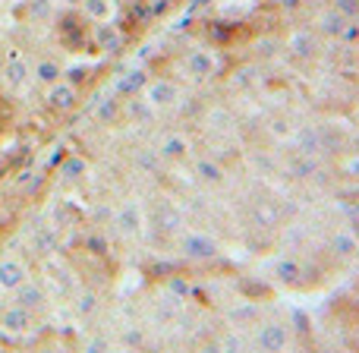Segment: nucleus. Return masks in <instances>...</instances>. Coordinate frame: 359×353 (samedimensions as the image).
Segmentation results:
<instances>
[{
	"instance_id": "4be33fe9",
	"label": "nucleus",
	"mask_w": 359,
	"mask_h": 353,
	"mask_svg": "<svg viewBox=\"0 0 359 353\" xmlns=\"http://www.w3.org/2000/svg\"><path fill=\"white\" fill-rule=\"evenodd\" d=\"M259 319V306H252V303H240V306H233L230 309V322L240 328V325H249V322H255Z\"/></svg>"
},
{
	"instance_id": "423d86ee",
	"label": "nucleus",
	"mask_w": 359,
	"mask_h": 353,
	"mask_svg": "<svg viewBox=\"0 0 359 353\" xmlns=\"http://www.w3.org/2000/svg\"><path fill=\"white\" fill-rule=\"evenodd\" d=\"M114 224H117L120 237H126V240H133V237L142 234V208H139V202L120 205V211H117V218H114Z\"/></svg>"
},
{
	"instance_id": "393cba45",
	"label": "nucleus",
	"mask_w": 359,
	"mask_h": 353,
	"mask_svg": "<svg viewBox=\"0 0 359 353\" xmlns=\"http://www.w3.org/2000/svg\"><path fill=\"white\" fill-rule=\"evenodd\" d=\"M86 171H88V164L82 161V158H67L63 168H60V174H63V180H79Z\"/></svg>"
},
{
	"instance_id": "4468645a",
	"label": "nucleus",
	"mask_w": 359,
	"mask_h": 353,
	"mask_svg": "<svg viewBox=\"0 0 359 353\" xmlns=\"http://www.w3.org/2000/svg\"><path fill=\"white\" fill-rule=\"evenodd\" d=\"M13 303H19V306H25V309L35 312L38 306L44 303V291L35 284V281H22V284L13 291Z\"/></svg>"
},
{
	"instance_id": "9b49d317",
	"label": "nucleus",
	"mask_w": 359,
	"mask_h": 353,
	"mask_svg": "<svg viewBox=\"0 0 359 353\" xmlns=\"http://www.w3.org/2000/svg\"><path fill=\"white\" fill-rule=\"evenodd\" d=\"M287 51H290L297 60H309V57H316L318 51V41H316V32L309 29H297L290 38H287Z\"/></svg>"
},
{
	"instance_id": "a878e982",
	"label": "nucleus",
	"mask_w": 359,
	"mask_h": 353,
	"mask_svg": "<svg viewBox=\"0 0 359 353\" xmlns=\"http://www.w3.org/2000/svg\"><path fill=\"white\" fill-rule=\"evenodd\" d=\"M297 145H299V152H303V155H312V152H316L318 145H322V139H318V133L303 130V133L297 136Z\"/></svg>"
},
{
	"instance_id": "bb28decb",
	"label": "nucleus",
	"mask_w": 359,
	"mask_h": 353,
	"mask_svg": "<svg viewBox=\"0 0 359 353\" xmlns=\"http://www.w3.org/2000/svg\"><path fill=\"white\" fill-rule=\"evenodd\" d=\"M331 246H334L337 255H353L356 253V240L350 234H337L334 240H331Z\"/></svg>"
},
{
	"instance_id": "2eb2a0df",
	"label": "nucleus",
	"mask_w": 359,
	"mask_h": 353,
	"mask_svg": "<svg viewBox=\"0 0 359 353\" xmlns=\"http://www.w3.org/2000/svg\"><path fill=\"white\" fill-rule=\"evenodd\" d=\"M32 79H35L38 86H54V82L63 79V67L57 60H38L35 67H32Z\"/></svg>"
},
{
	"instance_id": "dca6fc26",
	"label": "nucleus",
	"mask_w": 359,
	"mask_h": 353,
	"mask_svg": "<svg viewBox=\"0 0 359 353\" xmlns=\"http://www.w3.org/2000/svg\"><path fill=\"white\" fill-rule=\"evenodd\" d=\"M274 278L278 281H284V284H297L299 281V274H303V265H299L297 259H290V255H284V259H278L274 262Z\"/></svg>"
},
{
	"instance_id": "20e7f679",
	"label": "nucleus",
	"mask_w": 359,
	"mask_h": 353,
	"mask_svg": "<svg viewBox=\"0 0 359 353\" xmlns=\"http://www.w3.org/2000/svg\"><path fill=\"white\" fill-rule=\"evenodd\" d=\"M215 69H217V57L211 54L208 48L189 51V57H186V73H189L196 82L211 79V76H215Z\"/></svg>"
},
{
	"instance_id": "c85d7f7f",
	"label": "nucleus",
	"mask_w": 359,
	"mask_h": 353,
	"mask_svg": "<svg viewBox=\"0 0 359 353\" xmlns=\"http://www.w3.org/2000/svg\"><path fill=\"white\" fill-rule=\"evenodd\" d=\"M50 13H54V4H50V0H32V16L48 19Z\"/></svg>"
},
{
	"instance_id": "cd10ccee",
	"label": "nucleus",
	"mask_w": 359,
	"mask_h": 353,
	"mask_svg": "<svg viewBox=\"0 0 359 353\" xmlns=\"http://www.w3.org/2000/svg\"><path fill=\"white\" fill-rule=\"evenodd\" d=\"M95 114H98V120H114L117 117V101L114 98H98L95 101Z\"/></svg>"
},
{
	"instance_id": "a211bd4d",
	"label": "nucleus",
	"mask_w": 359,
	"mask_h": 353,
	"mask_svg": "<svg viewBox=\"0 0 359 353\" xmlns=\"http://www.w3.org/2000/svg\"><path fill=\"white\" fill-rule=\"evenodd\" d=\"M318 29L325 32V35H347V16H344L341 10H328L322 13V19H318Z\"/></svg>"
},
{
	"instance_id": "6e6552de",
	"label": "nucleus",
	"mask_w": 359,
	"mask_h": 353,
	"mask_svg": "<svg viewBox=\"0 0 359 353\" xmlns=\"http://www.w3.org/2000/svg\"><path fill=\"white\" fill-rule=\"evenodd\" d=\"M0 328L10 331V335H25V331L32 328V309H25V306H19V303L6 306V309L0 312Z\"/></svg>"
},
{
	"instance_id": "9d476101",
	"label": "nucleus",
	"mask_w": 359,
	"mask_h": 353,
	"mask_svg": "<svg viewBox=\"0 0 359 353\" xmlns=\"http://www.w3.org/2000/svg\"><path fill=\"white\" fill-rule=\"evenodd\" d=\"M189 152H192V142L183 133H168V136L161 139V145H158V155H161L164 161H183V158H189Z\"/></svg>"
},
{
	"instance_id": "7c9ffc66",
	"label": "nucleus",
	"mask_w": 359,
	"mask_h": 353,
	"mask_svg": "<svg viewBox=\"0 0 359 353\" xmlns=\"http://www.w3.org/2000/svg\"><path fill=\"white\" fill-rule=\"evenodd\" d=\"M0 4H6V6H10V4H19V0H0Z\"/></svg>"
},
{
	"instance_id": "0eeeda50",
	"label": "nucleus",
	"mask_w": 359,
	"mask_h": 353,
	"mask_svg": "<svg viewBox=\"0 0 359 353\" xmlns=\"http://www.w3.org/2000/svg\"><path fill=\"white\" fill-rule=\"evenodd\" d=\"M22 281H29V268L22 265V259H13V255H4L0 259V291L13 293Z\"/></svg>"
},
{
	"instance_id": "5701e85b",
	"label": "nucleus",
	"mask_w": 359,
	"mask_h": 353,
	"mask_svg": "<svg viewBox=\"0 0 359 353\" xmlns=\"http://www.w3.org/2000/svg\"><path fill=\"white\" fill-rule=\"evenodd\" d=\"M76 312H79L82 319L95 316V312H98V293H92V291L79 293V300H76Z\"/></svg>"
},
{
	"instance_id": "aec40b11",
	"label": "nucleus",
	"mask_w": 359,
	"mask_h": 353,
	"mask_svg": "<svg viewBox=\"0 0 359 353\" xmlns=\"http://www.w3.org/2000/svg\"><path fill=\"white\" fill-rule=\"evenodd\" d=\"M82 10L92 22H104L111 19V0H82Z\"/></svg>"
},
{
	"instance_id": "c756f323",
	"label": "nucleus",
	"mask_w": 359,
	"mask_h": 353,
	"mask_svg": "<svg viewBox=\"0 0 359 353\" xmlns=\"http://www.w3.org/2000/svg\"><path fill=\"white\" fill-rule=\"evenodd\" d=\"M32 183H38V174H35V171H19V177L13 180V186H16V189H29Z\"/></svg>"
},
{
	"instance_id": "ddd939ff",
	"label": "nucleus",
	"mask_w": 359,
	"mask_h": 353,
	"mask_svg": "<svg viewBox=\"0 0 359 353\" xmlns=\"http://www.w3.org/2000/svg\"><path fill=\"white\" fill-rule=\"evenodd\" d=\"M95 48H101V51H120V48H123V32H120L117 25L111 22V19H104V22H95Z\"/></svg>"
},
{
	"instance_id": "f257e3e1",
	"label": "nucleus",
	"mask_w": 359,
	"mask_h": 353,
	"mask_svg": "<svg viewBox=\"0 0 359 353\" xmlns=\"http://www.w3.org/2000/svg\"><path fill=\"white\" fill-rule=\"evenodd\" d=\"M142 101L151 111H174L180 101V88H177V82H170V79H151L149 86L142 88Z\"/></svg>"
},
{
	"instance_id": "39448f33",
	"label": "nucleus",
	"mask_w": 359,
	"mask_h": 353,
	"mask_svg": "<svg viewBox=\"0 0 359 353\" xmlns=\"http://www.w3.org/2000/svg\"><path fill=\"white\" fill-rule=\"evenodd\" d=\"M287 344H290V331L280 322H265L255 331V347L262 350H284Z\"/></svg>"
},
{
	"instance_id": "6ab92c4d",
	"label": "nucleus",
	"mask_w": 359,
	"mask_h": 353,
	"mask_svg": "<svg viewBox=\"0 0 359 353\" xmlns=\"http://www.w3.org/2000/svg\"><path fill=\"white\" fill-rule=\"evenodd\" d=\"M32 246H35V253H50V249L57 246L54 227H48V224H38V230L32 234Z\"/></svg>"
},
{
	"instance_id": "1a4fd4ad",
	"label": "nucleus",
	"mask_w": 359,
	"mask_h": 353,
	"mask_svg": "<svg viewBox=\"0 0 359 353\" xmlns=\"http://www.w3.org/2000/svg\"><path fill=\"white\" fill-rule=\"evenodd\" d=\"M48 105L54 107V111H73L76 105H79V92H76L73 82H54V86H48Z\"/></svg>"
},
{
	"instance_id": "b1692460",
	"label": "nucleus",
	"mask_w": 359,
	"mask_h": 353,
	"mask_svg": "<svg viewBox=\"0 0 359 353\" xmlns=\"http://www.w3.org/2000/svg\"><path fill=\"white\" fill-rule=\"evenodd\" d=\"M145 344V331L139 328V325H130V328L123 331V338H120V347H126V350H136V347H142Z\"/></svg>"
},
{
	"instance_id": "f3484780",
	"label": "nucleus",
	"mask_w": 359,
	"mask_h": 353,
	"mask_svg": "<svg viewBox=\"0 0 359 353\" xmlns=\"http://www.w3.org/2000/svg\"><path fill=\"white\" fill-rule=\"evenodd\" d=\"M196 177L202 180V183L221 186L224 183V168L217 161H211V158H198V161H196Z\"/></svg>"
},
{
	"instance_id": "7ed1b4c3",
	"label": "nucleus",
	"mask_w": 359,
	"mask_h": 353,
	"mask_svg": "<svg viewBox=\"0 0 359 353\" xmlns=\"http://www.w3.org/2000/svg\"><path fill=\"white\" fill-rule=\"evenodd\" d=\"M0 79H4V86L10 88V92H22V88L32 82V67L25 63V57L19 54V51L10 48L6 63L0 67Z\"/></svg>"
},
{
	"instance_id": "f8f14e48",
	"label": "nucleus",
	"mask_w": 359,
	"mask_h": 353,
	"mask_svg": "<svg viewBox=\"0 0 359 353\" xmlns=\"http://www.w3.org/2000/svg\"><path fill=\"white\" fill-rule=\"evenodd\" d=\"M180 312H183V303H180L177 293H161V297L155 300V322L161 325H174L180 319Z\"/></svg>"
},
{
	"instance_id": "f03ea898",
	"label": "nucleus",
	"mask_w": 359,
	"mask_h": 353,
	"mask_svg": "<svg viewBox=\"0 0 359 353\" xmlns=\"http://www.w3.org/2000/svg\"><path fill=\"white\" fill-rule=\"evenodd\" d=\"M217 240L208 234H202V230H189V234H183V240H180V253L186 255V259L192 262H211L217 255Z\"/></svg>"
},
{
	"instance_id": "412c9836",
	"label": "nucleus",
	"mask_w": 359,
	"mask_h": 353,
	"mask_svg": "<svg viewBox=\"0 0 359 353\" xmlns=\"http://www.w3.org/2000/svg\"><path fill=\"white\" fill-rule=\"evenodd\" d=\"M149 86V73H145V69H133V73H126L123 79L117 82V88L120 92H139V88H145Z\"/></svg>"
}]
</instances>
